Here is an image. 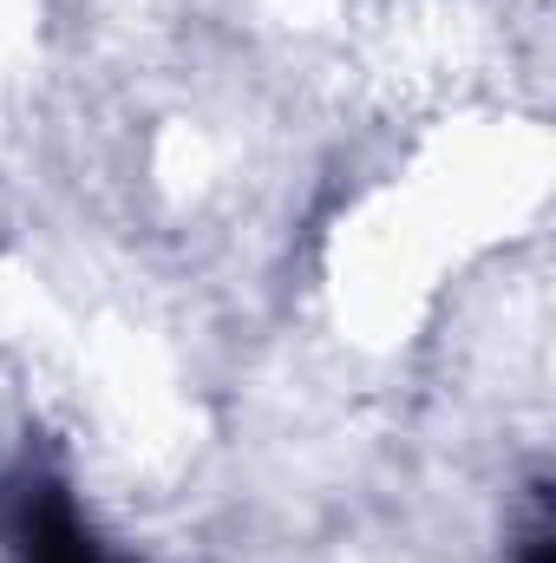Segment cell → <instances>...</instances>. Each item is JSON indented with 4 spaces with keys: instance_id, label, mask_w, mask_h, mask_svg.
Instances as JSON below:
<instances>
[{
    "instance_id": "1",
    "label": "cell",
    "mask_w": 556,
    "mask_h": 563,
    "mask_svg": "<svg viewBox=\"0 0 556 563\" xmlns=\"http://www.w3.org/2000/svg\"><path fill=\"white\" fill-rule=\"evenodd\" d=\"M0 538H7L13 563H119L79 518L66 478H53L40 465H20L0 485Z\"/></svg>"
},
{
    "instance_id": "2",
    "label": "cell",
    "mask_w": 556,
    "mask_h": 563,
    "mask_svg": "<svg viewBox=\"0 0 556 563\" xmlns=\"http://www.w3.org/2000/svg\"><path fill=\"white\" fill-rule=\"evenodd\" d=\"M511 563H556V525H551V478H531L518 531H511Z\"/></svg>"
}]
</instances>
